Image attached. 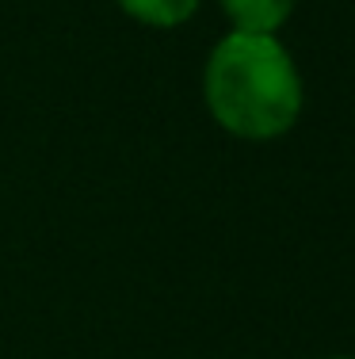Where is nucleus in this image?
Returning a JSON list of instances; mask_svg holds the SVG:
<instances>
[{"label":"nucleus","instance_id":"nucleus-1","mask_svg":"<svg viewBox=\"0 0 355 359\" xmlns=\"http://www.w3.org/2000/svg\"><path fill=\"white\" fill-rule=\"evenodd\" d=\"M202 100L233 138L272 142L302 115V73L275 35L230 31L207 57Z\"/></svg>","mask_w":355,"mask_h":359},{"label":"nucleus","instance_id":"nucleus-2","mask_svg":"<svg viewBox=\"0 0 355 359\" xmlns=\"http://www.w3.org/2000/svg\"><path fill=\"white\" fill-rule=\"evenodd\" d=\"M298 0H222L225 20L244 35H279Z\"/></svg>","mask_w":355,"mask_h":359},{"label":"nucleus","instance_id":"nucleus-3","mask_svg":"<svg viewBox=\"0 0 355 359\" xmlns=\"http://www.w3.org/2000/svg\"><path fill=\"white\" fill-rule=\"evenodd\" d=\"M115 4L146 27H180L195 15L199 0H115Z\"/></svg>","mask_w":355,"mask_h":359},{"label":"nucleus","instance_id":"nucleus-4","mask_svg":"<svg viewBox=\"0 0 355 359\" xmlns=\"http://www.w3.org/2000/svg\"><path fill=\"white\" fill-rule=\"evenodd\" d=\"M333 359H355V355H333Z\"/></svg>","mask_w":355,"mask_h":359}]
</instances>
